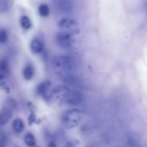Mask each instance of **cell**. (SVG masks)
I'll use <instances>...</instances> for the list:
<instances>
[{"mask_svg":"<svg viewBox=\"0 0 147 147\" xmlns=\"http://www.w3.org/2000/svg\"><path fill=\"white\" fill-rule=\"evenodd\" d=\"M80 112L77 110H70L63 114L62 121L64 125L68 127H71L77 125L80 119Z\"/></svg>","mask_w":147,"mask_h":147,"instance_id":"1","label":"cell"},{"mask_svg":"<svg viewBox=\"0 0 147 147\" xmlns=\"http://www.w3.org/2000/svg\"><path fill=\"white\" fill-rule=\"evenodd\" d=\"M82 98V96L80 93L69 91L66 95L64 100L67 103L76 105L80 103Z\"/></svg>","mask_w":147,"mask_h":147,"instance_id":"2","label":"cell"},{"mask_svg":"<svg viewBox=\"0 0 147 147\" xmlns=\"http://www.w3.org/2000/svg\"><path fill=\"white\" fill-rule=\"evenodd\" d=\"M13 112L9 107H5L2 110L0 114V125H3L8 122L12 117Z\"/></svg>","mask_w":147,"mask_h":147,"instance_id":"3","label":"cell"},{"mask_svg":"<svg viewBox=\"0 0 147 147\" xmlns=\"http://www.w3.org/2000/svg\"><path fill=\"white\" fill-rule=\"evenodd\" d=\"M51 83L49 81H45L40 83L36 88L37 93L44 96L45 98L48 95L47 92L51 86Z\"/></svg>","mask_w":147,"mask_h":147,"instance_id":"4","label":"cell"},{"mask_svg":"<svg viewBox=\"0 0 147 147\" xmlns=\"http://www.w3.org/2000/svg\"><path fill=\"white\" fill-rule=\"evenodd\" d=\"M30 47L33 52L35 53H38L42 51L44 46L41 41L38 39H34L31 42Z\"/></svg>","mask_w":147,"mask_h":147,"instance_id":"5","label":"cell"},{"mask_svg":"<svg viewBox=\"0 0 147 147\" xmlns=\"http://www.w3.org/2000/svg\"><path fill=\"white\" fill-rule=\"evenodd\" d=\"M69 36L68 34L63 32H59L56 36L58 43L62 46H66L69 44Z\"/></svg>","mask_w":147,"mask_h":147,"instance_id":"6","label":"cell"},{"mask_svg":"<svg viewBox=\"0 0 147 147\" xmlns=\"http://www.w3.org/2000/svg\"><path fill=\"white\" fill-rule=\"evenodd\" d=\"M12 126L14 130L17 133H21L23 131L24 124L20 119H16L14 120L13 122Z\"/></svg>","mask_w":147,"mask_h":147,"instance_id":"7","label":"cell"},{"mask_svg":"<svg viewBox=\"0 0 147 147\" xmlns=\"http://www.w3.org/2000/svg\"><path fill=\"white\" fill-rule=\"evenodd\" d=\"M77 24L74 20L67 18H63L59 22V26L61 28H69L76 26Z\"/></svg>","mask_w":147,"mask_h":147,"instance_id":"8","label":"cell"},{"mask_svg":"<svg viewBox=\"0 0 147 147\" xmlns=\"http://www.w3.org/2000/svg\"><path fill=\"white\" fill-rule=\"evenodd\" d=\"M24 140L25 144L30 146L35 145L36 141L34 136L30 133H28L24 136Z\"/></svg>","mask_w":147,"mask_h":147,"instance_id":"9","label":"cell"},{"mask_svg":"<svg viewBox=\"0 0 147 147\" xmlns=\"http://www.w3.org/2000/svg\"><path fill=\"white\" fill-rule=\"evenodd\" d=\"M59 5L60 8L65 12L69 11L71 9V4L68 0H60Z\"/></svg>","mask_w":147,"mask_h":147,"instance_id":"10","label":"cell"},{"mask_svg":"<svg viewBox=\"0 0 147 147\" xmlns=\"http://www.w3.org/2000/svg\"><path fill=\"white\" fill-rule=\"evenodd\" d=\"M33 74V69L31 66L28 65L25 67L23 71V75L26 79L29 80L31 79Z\"/></svg>","mask_w":147,"mask_h":147,"instance_id":"11","label":"cell"},{"mask_svg":"<svg viewBox=\"0 0 147 147\" xmlns=\"http://www.w3.org/2000/svg\"><path fill=\"white\" fill-rule=\"evenodd\" d=\"M38 11L40 15L44 17H47L49 13L48 6L45 4H42L39 7Z\"/></svg>","mask_w":147,"mask_h":147,"instance_id":"12","label":"cell"},{"mask_svg":"<svg viewBox=\"0 0 147 147\" xmlns=\"http://www.w3.org/2000/svg\"><path fill=\"white\" fill-rule=\"evenodd\" d=\"M20 24L22 27L26 29L30 28L31 23L29 18L26 16H23L20 20Z\"/></svg>","mask_w":147,"mask_h":147,"instance_id":"13","label":"cell"},{"mask_svg":"<svg viewBox=\"0 0 147 147\" xmlns=\"http://www.w3.org/2000/svg\"><path fill=\"white\" fill-rule=\"evenodd\" d=\"M0 68L1 72H6L8 68V65L7 61L4 60H2L0 61ZM3 74L0 75V78H2L3 76Z\"/></svg>","mask_w":147,"mask_h":147,"instance_id":"14","label":"cell"},{"mask_svg":"<svg viewBox=\"0 0 147 147\" xmlns=\"http://www.w3.org/2000/svg\"><path fill=\"white\" fill-rule=\"evenodd\" d=\"M8 8V3L6 0H1L0 2V11L3 12L6 11Z\"/></svg>","mask_w":147,"mask_h":147,"instance_id":"15","label":"cell"},{"mask_svg":"<svg viewBox=\"0 0 147 147\" xmlns=\"http://www.w3.org/2000/svg\"><path fill=\"white\" fill-rule=\"evenodd\" d=\"M7 34L6 32L2 30L0 32V41L1 42H5L7 39Z\"/></svg>","mask_w":147,"mask_h":147,"instance_id":"16","label":"cell"},{"mask_svg":"<svg viewBox=\"0 0 147 147\" xmlns=\"http://www.w3.org/2000/svg\"><path fill=\"white\" fill-rule=\"evenodd\" d=\"M28 124L31 125L34 123H37L36 116L34 113H32L30 115L28 118Z\"/></svg>","mask_w":147,"mask_h":147,"instance_id":"17","label":"cell"},{"mask_svg":"<svg viewBox=\"0 0 147 147\" xmlns=\"http://www.w3.org/2000/svg\"><path fill=\"white\" fill-rule=\"evenodd\" d=\"M6 141V136L3 134H1L0 139V146H4V145L5 144Z\"/></svg>","mask_w":147,"mask_h":147,"instance_id":"18","label":"cell"},{"mask_svg":"<svg viewBox=\"0 0 147 147\" xmlns=\"http://www.w3.org/2000/svg\"><path fill=\"white\" fill-rule=\"evenodd\" d=\"M49 146L54 147L56 146L55 144L53 142H50L49 144Z\"/></svg>","mask_w":147,"mask_h":147,"instance_id":"19","label":"cell"}]
</instances>
